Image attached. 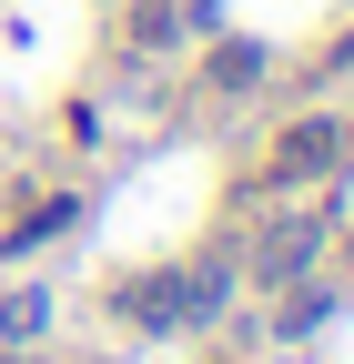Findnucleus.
Here are the masks:
<instances>
[{
  "label": "nucleus",
  "mask_w": 354,
  "mask_h": 364,
  "mask_svg": "<svg viewBox=\"0 0 354 364\" xmlns=\"http://www.w3.org/2000/svg\"><path fill=\"white\" fill-rule=\"evenodd\" d=\"M344 162V122H294L284 142H274V182H314Z\"/></svg>",
  "instance_id": "obj_1"
},
{
  "label": "nucleus",
  "mask_w": 354,
  "mask_h": 364,
  "mask_svg": "<svg viewBox=\"0 0 354 364\" xmlns=\"http://www.w3.org/2000/svg\"><path fill=\"white\" fill-rule=\"evenodd\" d=\"M132 314H142V324H193V304H183V273H152V284H132Z\"/></svg>",
  "instance_id": "obj_2"
},
{
  "label": "nucleus",
  "mask_w": 354,
  "mask_h": 364,
  "mask_svg": "<svg viewBox=\"0 0 354 364\" xmlns=\"http://www.w3.org/2000/svg\"><path fill=\"white\" fill-rule=\"evenodd\" d=\"M304 253H314V223H274V233H263V284L304 273Z\"/></svg>",
  "instance_id": "obj_3"
},
{
  "label": "nucleus",
  "mask_w": 354,
  "mask_h": 364,
  "mask_svg": "<svg viewBox=\"0 0 354 364\" xmlns=\"http://www.w3.org/2000/svg\"><path fill=\"white\" fill-rule=\"evenodd\" d=\"M213 81H223V91H253L263 81V51H253V41H223V51H213Z\"/></svg>",
  "instance_id": "obj_4"
},
{
  "label": "nucleus",
  "mask_w": 354,
  "mask_h": 364,
  "mask_svg": "<svg viewBox=\"0 0 354 364\" xmlns=\"http://www.w3.org/2000/svg\"><path fill=\"white\" fill-rule=\"evenodd\" d=\"M41 324H51V294H11V304H0V334H11V344L41 334Z\"/></svg>",
  "instance_id": "obj_5"
},
{
  "label": "nucleus",
  "mask_w": 354,
  "mask_h": 364,
  "mask_svg": "<svg viewBox=\"0 0 354 364\" xmlns=\"http://www.w3.org/2000/svg\"><path fill=\"white\" fill-rule=\"evenodd\" d=\"M0 364H21V354H0Z\"/></svg>",
  "instance_id": "obj_6"
}]
</instances>
